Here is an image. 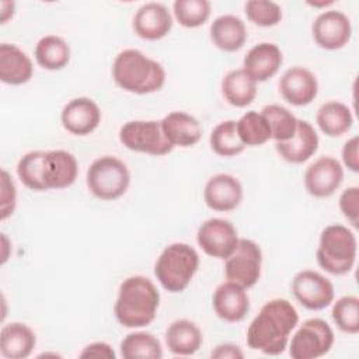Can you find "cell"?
<instances>
[{"label": "cell", "mask_w": 359, "mask_h": 359, "mask_svg": "<svg viewBox=\"0 0 359 359\" xmlns=\"http://www.w3.org/2000/svg\"><path fill=\"white\" fill-rule=\"evenodd\" d=\"M359 137L358 136H352L351 139H348L344 143L341 156H342V163L344 165L352 171V172H358L359 171Z\"/></svg>", "instance_id": "cell-40"}, {"label": "cell", "mask_w": 359, "mask_h": 359, "mask_svg": "<svg viewBox=\"0 0 359 359\" xmlns=\"http://www.w3.org/2000/svg\"><path fill=\"white\" fill-rule=\"evenodd\" d=\"M10 6V1H0V7H1V11H0V20H1V24H6L14 14V8H15V4L11 6L10 8H7Z\"/></svg>", "instance_id": "cell-43"}, {"label": "cell", "mask_w": 359, "mask_h": 359, "mask_svg": "<svg viewBox=\"0 0 359 359\" xmlns=\"http://www.w3.org/2000/svg\"><path fill=\"white\" fill-rule=\"evenodd\" d=\"M34 66L28 55L14 43L0 45V80L8 86H21L31 80Z\"/></svg>", "instance_id": "cell-23"}, {"label": "cell", "mask_w": 359, "mask_h": 359, "mask_svg": "<svg viewBox=\"0 0 359 359\" xmlns=\"http://www.w3.org/2000/svg\"><path fill=\"white\" fill-rule=\"evenodd\" d=\"M334 345V331L323 318L306 320L293 334L289 355L293 359H316L324 356Z\"/></svg>", "instance_id": "cell-8"}, {"label": "cell", "mask_w": 359, "mask_h": 359, "mask_svg": "<svg viewBox=\"0 0 359 359\" xmlns=\"http://www.w3.org/2000/svg\"><path fill=\"white\" fill-rule=\"evenodd\" d=\"M356 251L358 243L352 230L342 224H330L320 234L317 264L331 275H345L355 265Z\"/></svg>", "instance_id": "cell-5"}, {"label": "cell", "mask_w": 359, "mask_h": 359, "mask_svg": "<svg viewBox=\"0 0 359 359\" xmlns=\"http://www.w3.org/2000/svg\"><path fill=\"white\" fill-rule=\"evenodd\" d=\"M238 240L240 238L233 223L222 217L205 220L196 231L198 245L212 258L226 259L236 248Z\"/></svg>", "instance_id": "cell-11"}, {"label": "cell", "mask_w": 359, "mask_h": 359, "mask_svg": "<svg viewBox=\"0 0 359 359\" xmlns=\"http://www.w3.org/2000/svg\"><path fill=\"white\" fill-rule=\"evenodd\" d=\"M224 275L244 289L252 287L261 278L262 251L261 247L248 238H240L233 252L224 259Z\"/></svg>", "instance_id": "cell-9"}, {"label": "cell", "mask_w": 359, "mask_h": 359, "mask_svg": "<svg viewBox=\"0 0 359 359\" xmlns=\"http://www.w3.org/2000/svg\"><path fill=\"white\" fill-rule=\"evenodd\" d=\"M210 41L223 52H236L247 41V28L244 21L234 14H224L213 20L209 28Z\"/></svg>", "instance_id": "cell-24"}, {"label": "cell", "mask_w": 359, "mask_h": 359, "mask_svg": "<svg viewBox=\"0 0 359 359\" xmlns=\"http://www.w3.org/2000/svg\"><path fill=\"white\" fill-rule=\"evenodd\" d=\"M299 323V313L286 299L266 302L247 328V345L265 355L282 353L292 331Z\"/></svg>", "instance_id": "cell-1"}, {"label": "cell", "mask_w": 359, "mask_h": 359, "mask_svg": "<svg viewBox=\"0 0 359 359\" xmlns=\"http://www.w3.org/2000/svg\"><path fill=\"white\" fill-rule=\"evenodd\" d=\"M36 345L35 332L24 323H8L0 331V353L7 359H25Z\"/></svg>", "instance_id": "cell-25"}, {"label": "cell", "mask_w": 359, "mask_h": 359, "mask_svg": "<svg viewBox=\"0 0 359 359\" xmlns=\"http://www.w3.org/2000/svg\"><path fill=\"white\" fill-rule=\"evenodd\" d=\"M212 150L222 157H234L243 153L245 146L238 137L236 121L227 119L217 123L209 136Z\"/></svg>", "instance_id": "cell-31"}, {"label": "cell", "mask_w": 359, "mask_h": 359, "mask_svg": "<svg viewBox=\"0 0 359 359\" xmlns=\"http://www.w3.org/2000/svg\"><path fill=\"white\" fill-rule=\"evenodd\" d=\"M236 128L244 146H261L271 139L269 125L265 116L257 111H248L238 121Z\"/></svg>", "instance_id": "cell-32"}, {"label": "cell", "mask_w": 359, "mask_h": 359, "mask_svg": "<svg viewBox=\"0 0 359 359\" xmlns=\"http://www.w3.org/2000/svg\"><path fill=\"white\" fill-rule=\"evenodd\" d=\"M79 174V163L76 157L66 150L45 151L43 181L46 191L63 189L70 187Z\"/></svg>", "instance_id": "cell-21"}, {"label": "cell", "mask_w": 359, "mask_h": 359, "mask_svg": "<svg viewBox=\"0 0 359 359\" xmlns=\"http://www.w3.org/2000/svg\"><path fill=\"white\" fill-rule=\"evenodd\" d=\"M199 266V255L187 243L167 245L154 264V276L158 283L171 293H180L188 287Z\"/></svg>", "instance_id": "cell-4"}, {"label": "cell", "mask_w": 359, "mask_h": 359, "mask_svg": "<svg viewBox=\"0 0 359 359\" xmlns=\"http://www.w3.org/2000/svg\"><path fill=\"white\" fill-rule=\"evenodd\" d=\"M222 94L230 105L244 108L255 100L257 83L243 69H234L223 77Z\"/></svg>", "instance_id": "cell-28"}, {"label": "cell", "mask_w": 359, "mask_h": 359, "mask_svg": "<svg viewBox=\"0 0 359 359\" xmlns=\"http://www.w3.org/2000/svg\"><path fill=\"white\" fill-rule=\"evenodd\" d=\"M172 28V17L168 8L156 1L146 3L133 15L135 34L146 41H158Z\"/></svg>", "instance_id": "cell-17"}, {"label": "cell", "mask_w": 359, "mask_h": 359, "mask_svg": "<svg viewBox=\"0 0 359 359\" xmlns=\"http://www.w3.org/2000/svg\"><path fill=\"white\" fill-rule=\"evenodd\" d=\"M34 56L42 69L60 70L70 62V46L59 35H45L36 42Z\"/></svg>", "instance_id": "cell-29"}, {"label": "cell", "mask_w": 359, "mask_h": 359, "mask_svg": "<svg viewBox=\"0 0 359 359\" xmlns=\"http://www.w3.org/2000/svg\"><path fill=\"white\" fill-rule=\"evenodd\" d=\"M172 11L180 25L184 28H198L209 20L212 6L208 0H175Z\"/></svg>", "instance_id": "cell-35"}, {"label": "cell", "mask_w": 359, "mask_h": 359, "mask_svg": "<svg viewBox=\"0 0 359 359\" xmlns=\"http://www.w3.org/2000/svg\"><path fill=\"white\" fill-rule=\"evenodd\" d=\"M203 201L215 212H230L243 201V185L231 174H216L203 188Z\"/></svg>", "instance_id": "cell-16"}, {"label": "cell", "mask_w": 359, "mask_h": 359, "mask_svg": "<svg viewBox=\"0 0 359 359\" xmlns=\"http://www.w3.org/2000/svg\"><path fill=\"white\" fill-rule=\"evenodd\" d=\"M0 219L6 220L15 209L17 189L11 175L4 168H1L0 174Z\"/></svg>", "instance_id": "cell-38"}, {"label": "cell", "mask_w": 359, "mask_h": 359, "mask_svg": "<svg viewBox=\"0 0 359 359\" xmlns=\"http://www.w3.org/2000/svg\"><path fill=\"white\" fill-rule=\"evenodd\" d=\"M121 356L123 359H160L163 348L160 341L150 332L136 331L121 341Z\"/></svg>", "instance_id": "cell-30"}, {"label": "cell", "mask_w": 359, "mask_h": 359, "mask_svg": "<svg viewBox=\"0 0 359 359\" xmlns=\"http://www.w3.org/2000/svg\"><path fill=\"white\" fill-rule=\"evenodd\" d=\"M311 34L320 48L327 50L341 49L351 39V20L338 10L324 11L316 17L311 25Z\"/></svg>", "instance_id": "cell-13"}, {"label": "cell", "mask_w": 359, "mask_h": 359, "mask_svg": "<svg viewBox=\"0 0 359 359\" xmlns=\"http://www.w3.org/2000/svg\"><path fill=\"white\" fill-rule=\"evenodd\" d=\"M158 306L160 293L156 285L146 276L133 275L119 285L114 314L121 325L142 328L156 318Z\"/></svg>", "instance_id": "cell-2"}, {"label": "cell", "mask_w": 359, "mask_h": 359, "mask_svg": "<svg viewBox=\"0 0 359 359\" xmlns=\"http://www.w3.org/2000/svg\"><path fill=\"white\" fill-rule=\"evenodd\" d=\"M318 135L313 125L307 121L297 119L294 135L286 142H276L275 149L282 160L292 164L307 161L318 149Z\"/></svg>", "instance_id": "cell-20"}, {"label": "cell", "mask_w": 359, "mask_h": 359, "mask_svg": "<svg viewBox=\"0 0 359 359\" xmlns=\"http://www.w3.org/2000/svg\"><path fill=\"white\" fill-rule=\"evenodd\" d=\"M316 122L324 135L339 137L352 128L353 116L344 102L328 101L317 109Z\"/></svg>", "instance_id": "cell-27"}, {"label": "cell", "mask_w": 359, "mask_h": 359, "mask_svg": "<svg viewBox=\"0 0 359 359\" xmlns=\"http://www.w3.org/2000/svg\"><path fill=\"white\" fill-rule=\"evenodd\" d=\"M62 126L76 136H86L94 132L101 122V109L88 97L70 100L60 112Z\"/></svg>", "instance_id": "cell-15"}, {"label": "cell", "mask_w": 359, "mask_h": 359, "mask_svg": "<svg viewBox=\"0 0 359 359\" xmlns=\"http://www.w3.org/2000/svg\"><path fill=\"white\" fill-rule=\"evenodd\" d=\"M283 55L278 45L261 42L254 45L243 60V70L255 81L262 83L272 79L282 66Z\"/></svg>", "instance_id": "cell-19"}, {"label": "cell", "mask_w": 359, "mask_h": 359, "mask_svg": "<svg viewBox=\"0 0 359 359\" xmlns=\"http://www.w3.org/2000/svg\"><path fill=\"white\" fill-rule=\"evenodd\" d=\"M212 358L217 359H240L244 358V353L241 352L240 346L233 344H220L212 351Z\"/></svg>", "instance_id": "cell-42"}, {"label": "cell", "mask_w": 359, "mask_h": 359, "mask_svg": "<svg viewBox=\"0 0 359 359\" xmlns=\"http://www.w3.org/2000/svg\"><path fill=\"white\" fill-rule=\"evenodd\" d=\"M296 300L307 310H323L334 302V285L328 278L313 269L297 272L292 280Z\"/></svg>", "instance_id": "cell-10"}, {"label": "cell", "mask_w": 359, "mask_h": 359, "mask_svg": "<svg viewBox=\"0 0 359 359\" xmlns=\"http://www.w3.org/2000/svg\"><path fill=\"white\" fill-rule=\"evenodd\" d=\"M203 335L198 324L191 320H175L165 330V345L172 355L189 356L198 352Z\"/></svg>", "instance_id": "cell-26"}, {"label": "cell", "mask_w": 359, "mask_h": 359, "mask_svg": "<svg viewBox=\"0 0 359 359\" xmlns=\"http://www.w3.org/2000/svg\"><path fill=\"white\" fill-rule=\"evenodd\" d=\"M278 87L282 98L294 107L309 105L318 93L317 77L303 66L287 69L282 74Z\"/></svg>", "instance_id": "cell-14"}, {"label": "cell", "mask_w": 359, "mask_h": 359, "mask_svg": "<svg viewBox=\"0 0 359 359\" xmlns=\"http://www.w3.org/2000/svg\"><path fill=\"white\" fill-rule=\"evenodd\" d=\"M119 142L129 150L165 156L174 146L164 136L160 121H129L119 129Z\"/></svg>", "instance_id": "cell-7"}, {"label": "cell", "mask_w": 359, "mask_h": 359, "mask_svg": "<svg viewBox=\"0 0 359 359\" xmlns=\"http://www.w3.org/2000/svg\"><path fill=\"white\" fill-rule=\"evenodd\" d=\"M43 150H32L25 153L17 164V175L20 181L32 191H46L43 181Z\"/></svg>", "instance_id": "cell-34"}, {"label": "cell", "mask_w": 359, "mask_h": 359, "mask_svg": "<svg viewBox=\"0 0 359 359\" xmlns=\"http://www.w3.org/2000/svg\"><path fill=\"white\" fill-rule=\"evenodd\" d=\"M339 209L342 215L351 222L353 227L359 226V188L349 187L342 191L339 201Z\"/></svg>", "instance_id": "cell-39"}, {"label": "cell", "mask_w": 359, "mask_h": 359, "mask_svg": "<svg viewBox=\"0 0 359 359\" xmlns=\"http://www.w3.org/2000/svg\"><path fill=\"white\" fill-rule=\"evenodd\" d=\"M88 191L98 199L114 201L126 194L130 185V172L126 164L115 156L95 158L86 174Z\"/></svg>", "instance_id": "cell-6"}, {"label": "cell", "mask_w": 359, "mask_h": 359, "mask_svg": "<svg viewBox=\"0 0 359 359\" xmlns=\"http://www.w3.org/2000/svg\"><path fill=\"white\" fill-rule=\"evenodd\" d=\"M80 358H105V359H114L116 355L112 349V346L107 342H93L84 346L81 353L79 355Z\"/></svg>", "instance_id": "cell-41"}, {"label": "cell", "mask_w": 359, "mask_h": 359, "mask_svg": "<svg viewBox=\"0 0 359 359\" xmlns=\"http://www.w3.org/2000/svg\"><path fill=\"white\" fill-rule=\"evenodd\" d=\"M304 188L314 198L331 196L344 181L341 163L331 156H321L304 171Z\"/></svg>", "instance_id": "cell-12"}, {"label": "cell", "mask_w": 359, "mask_h": 359, "mask_svg": "<svg viewBox=\"0 0 359 359\" xmlns=\"http://www.w3.org/2000/svg\"><path fill=\"white\" fill-rule=\"evenodd\" d=\"M247 18L258 27H275L282 20V8L278 3L269 0H248L244 4Z\"/></svg>", "instance_id": "cell-37"}, {"label": "cell", "mask_w": 359, "mask_h": 359, "mask_svg": "<svg viewBox=\"0 0 359 359\" xmlns=\"http://www.w3.org/2000/svg\"><path fill=\"white\" fill-rule=\"evenodd\" d=\"M261 114L265 116L269 125L271 139H273L275 142H286L294 135L297 129V118L283 105H265Z\"/></svg>", "instance_id": "cell-33"}, {"label": "cell", "mask_w": 359, "mask_h": 359, "mask_svg": "<svg viewBox=\"0 0 359 359\" xmlns=\"http://www.w3.org/2000/svg\"><path fill=\"white\" fill-rule=\"evenodd\" d=\"M1 243H3V247H4V250L7 248V237H6V234H1ZM7 254H6V251L3 252V255H1V264H4L6 261H7Z\"/></svg>", "instance_id": "cell-44"}, {"label": "cell", "mask_w": 359, "mask_h": 359, "mask_svg": "<svg viewBox=\"0 0 359 359\" xmlns=\"http://www.w3.org/2000/svg\"><path fill=\"white\" fill-rule=\"evenodd\" d=\"M331 317L335 325L346 334L359 332V299L356 296H342L334 304Z\"/></svg>", "instance_id": "cell-36"}, {"label": "cell", "mask_w": 359, "mask_h": 359, "mask_svg": "<svg viewBox=\"0 0 359 359\" xmlns=\"http://www.w3.org/2000/svg\"><path fill=\"white\" fill-rule=\"evenodd\" d=\"M307 4H310V6H313V7H327V6L334 4V1H332V0H331V1H321V3H311V1H307Z\"/></svg>", "instance_id": "cell-45"}, {"label": "cell", "mask_w": 359, "mask_h": 359, "mask_svg": "<svg viewBox=\"0 0 359 359\" xmlns=\"http://www.w3.org/2000/svg\"><path fill=\"white\" fill-rule=\"evenodd\" d=\"M115 84L133 94H151L163 88L165 70L157 60L146 56L139 49H123L112 63Z\"/></svg>", "instance_id": "cell-3"}, {"label": "cell", "mask_w": 359, "mask_h": 359, "mask_svg": "<svg viewBox=\"0 0 359 359\" xmlns=\"http://www.w3.org/2000/svg\"><path fill=\"white\" fill-rule=\"evenodd\" d=\"M160 122L164 136L174 147H191L201 140L202 126L191 114L184 111H172Z\"/></svg>", "instance_id": "cell-22"}, {"label": "cell", "mask_w": 359, "mask_h": 359, "mask_svg": "<svg viewBox=\"0 0 359 359\" xmlns=\"http://www.w3.org/2000/svg\"><path fill=\"white\" fill-rule=\"evenodd\" d=\"M212 306L219 318L227 323H238L250 311V297L243 286L227 280L213 292Z\"/></svg>", "instance_id": "cell-18"}]
</instances>
